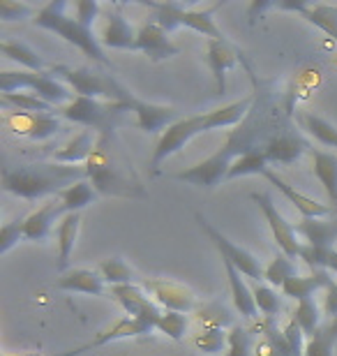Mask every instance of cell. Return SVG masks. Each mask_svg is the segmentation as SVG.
<instances>
[{
  "instance_id": "cell-41",
  "label": "cell",
  "mask_w": 337,
  "mask_h": 356,
  "mask_svg": "<svg viewBox=\"0 0 337 356\" xmlns=\"http://www.w3.org/2000/svg\"><path fill=\"white\" fill-rule=\"evenodd\" d=\"M188 326H190V319H188V315H185V312L164 310L155 329L178 343V340H183V338H185V333H188Z\"/></svg>"
},
{
  "instance_id": "cell-23",
  "label": "cell",
  "mask_w": 337,
  "mask_h": 356,
  "mask_svg": "<svg viewBox=\"0 0 337 356\" xmlns=\"http://www.w3.org/2000/svg\"><path fill=\"white\" fill-rule=\"evenodd\" d=\"M296 227V234L305 241L307 245L314 248H335L337 241V216L331 218H319V220H310L303 218Z\"/></svg>"
},
{
  "instance_id": "cell-21",
  "label": "cell",
  "mask_w": 337,
  "mask_h": 356,
  "mask_svg": "<svg viewBox=\"0 0 337 356\" xmlns=\"http://www.w3.org/2000/svg\"><path fill=\"white\" fill-rule=\"evenodd\" d=\"M56 289L72 291V294H88V296H104L106 282L99 275V270L90 268H72L56 280Z\"/></svg>"
},
{
  "instance_id": "cell-25",
  "label": "cell",
  "mask_w": 337,
  "mask_h": 356,
  "mask_svg": "<svg viewBox=\"0 0 337 356\" xmlns=\"http://www.w3.org/2000/svg\"><path fill=\"white\" fill-rule=\"evenodd\" d=\"M333 284V277L328 270H312L310 275H293L289 280L284 282L282 287V294L293 298V301L303 303V301H310L314 296V291L319 289H328Z\"/></svg>"
},
{
  "instance_id": "cell-17",
  "label": "cell",
  "mask_w": 337,
  "mask_h": 356,
  "mask_svg": "<svg viewBox=\"0 0 337 356\" xmlns=\"http://www.w3.org/2000/svg\"><path fill=\"white\" fill-rule=\"evenodd\" d=\"M272 165H291L303 153H310V144L293 130H277L261 148Z\"/></svg>"
},
{
  "instance_id": "cell-28",
  "label": "cell",
  "mask_w": 337,
  "mask_h": 356,
  "mask_svg": "<svg viewBox=\"0 0 337 356\" xmlns=\"http://www.w3.org/2000/svg\"><path fill=\"white\" fill-rule=\"evenodd\" d=\"M97 139H92V134L88 130L74 134L63 148L54 153V162H60V165H85L90 160L92 151H95Z\"/></svg>"
},
{
  "instance_id": "cell-3",
  "label": "cell",
  "mask_w": 337,
  "mask_h": 356,
  "mask_svg": "<svg viewBox=\"0 0 337 356\" xmlns=\"http://www.w3.org/2000/svg\"><path fill=\"white\" fill-rule=\"evenodd\" d=\"M254 102H256V95H247V97L238 99V102L217 106V109H213V111L181 118L178 123L167 127V130L162 132L160 141H157L153 158H150V172H155V174L160 172L162 162H167V158H171V155H176L181 148H185V144H190L197 134L238 125L240 120H245L249 116Z\"/></svg>"
},
{
  "instance_id": "cell-2",
  "label": "cell",
  "mask_w": 337,
  "mask_h": 356,
  "mask_svg": "<svg viewBox=\"0 0 337 356\" xmlns=\"http://www.w3.org/2000/svg\"><path fill=\"white\" fill-rule=\"evenodd\" d=\"M83 167H85V178L90 181L97 195L127 197V199L146 195L139 176L132 169V162L125 158L123 148L118 146L113 127L99 132L95 151H92L90 160Z\"/></svg>"
},
{
  "instance_id": "cell-36",
  "label": "cell",
  "mask_w": 337,
  "mask_h": 356,
  "mask_svg": "<svg viewBox=\"0 0 337 356\" xmlns=\"http://www.w3.org/2000/svg\"><path fill=\"white\" fill-rule=\"evenodd\" d=\"M99 275L109 287H120V284H136V273L123 257H111L99 264Z\"/></svg>"
},
{
  "instance_id": "cell-45",
  "label": "cell",
  "mask_w": 337,
  "mask_h": 356,
  "mask_svg": "<svg viewBox=\"0 0 337 356\" xmlns=\"http://www.w3.org/2000/svg\"><path fill=\"white\" fill-rule=\"evenodd\" d=\"M195 345L206 354H217L229 345V333L224 329H204L197 333Z\"/></svg>"
},
{
  "instance_id": "cell-27",
  "label": "cell",
  "mask_w": 337,
  "mask_h": 356,
  "mask_svg": "<svg viewBox=\"0 0 337 356\" xmlns=\"http://www.w3.org/2000/svg\"><path fill=\"white\" fill-rule=\"evenodd\" d=\"M222 264H224V270H227L229 289H231L236 310H238L245 319H254V317H256V312H259V310H256L252 287H249V284L245 282V277H243V273L231 264V261L222 259Z\"/></svg>"
},
{
  "instance_id": "cell-4",
  "label": "cell",
  "mask_w": 337,
  "mask_h": 356,
  "mask_svg": "<svg viewBox=\"0 0 337 356\" xmlns=\"http://www.w3.org/2000/svg\"><path fill=\"white\" fill-rule=\"evenodd\" d=\"M85 178V167L60 165V162H38L17 169H3V188L28 202H38L49 195L58 197L63 190Z\"/></svg>"
},
{
  "instance_id": "cell-42",
  "label": "cell",
  "mask_w": 337,
  "mask_h": 356,
  "mask_svg": "<svg viewBox=\"0 0 337 356\" xmlns=\"http://www.w3.org/2000/svg\"><path fill=\"white\" fill-rule=\"evenodd\" d=\"M252 294H254L256 310H259L261 315H266L268 319H272L279 310H282V298H279V294L270 287V284L256 282L252 287Z\"/></svg>"
},
{
  "instance_id": "cell-35",
  "label": "cell",
  "mask_w": 337,
  "mask_h": 356,
  "mask_svg": "<svg viewBox=\"0 0 337 356\" xmlns=\"http://www.w3.org/2000/svg\"><path fill=\"white\" fill-rule=\"evenodd\" d=\"M268 165L270 162L266 158V153H263L261 148H254V151L240 155V158L233 162L231 169H229L227 181H233V178H240V176H252V174L263 176L270 169Z\"/></svg>"
},
{
  "instance_id": "cell-9",
  "label": "cell",
  "mask_w": 337,
  "mask_h": 356,
  "mask_svg": "<svg viewBox=\"0 0 337 356\" xmlns=\"http://www.w3.org/2000/svg\"><path fill=\"white\" fill-rule=\"evenodd\" d=\"M197 222L208 234L211 243L217 248V252H220L222 259L231 261V264L238 268L245 277H252V280H263V266L259 264V259H256L252 252H247L245 248L236 245L227 236H222V232L215 229V227L208 222L204 216H199V213H197Z\"/></svg>"
},
{
  "instance_id": "cell-8",
  "label": "cell",
  "mask_w": 337,
  "mask_h": 356,
  "mask_svg": "<svg viewBox=\"0 0 337 356\" xmlns=\"http://www.w3.org/2000/svg\"><path fill=\"white\" fill-rule=\"evenodd\" d=\"M123 111H127L125 102H102V99L81 97V95H76L69 104L58 109L60 116L69 120V123L95 127L99 132L111 130L113 120H116Z\"/></svg>"
},
{
  "instance_id": "cell-30",
  "label": "cell",
  "mask_w": 337,
  "mask_h": 356,
  "mask_svg": "<svg viewBox=\"0 0 337 356\" xmlns=\"http://www.w3.org/2000/svg\"><path fill=\"white\" fill-rule=\"evenodd\" d=\"M31 92H35V95L42 97L44 102H49L51 106H58V104H65V102L69 104L72 99L76 97L69 86H65V83H60L56 76L49 74V70H47V72H38Z\"/></svg>"
},
{
  "instance_id": "cell-37",
  "label": "cell",
  "mask_w": 337,
  "mask_h": 356,
  "mask_svg": "<svg viewBox=\"0 0 337 356\" xmlns=\"http://www.w3.org/2000/svg\"><path fill=\"white\" fill-rule=\"evenodd\" d=\"M300 259L312 270H333V273H337L335 248H314V245L303 243V248H300Z\"/></svg>"
},
{
  "instance_id": "cell-16",
  "label": "cell",
  "mask_w": 337,
  "mask_h": 356,
  "mask_svg": "<svg viewBox=\"0 0 337 356\" xmlns=\"http://www.w3.org/2000/svg\"><path fill=\"white\" fill-rule=\"evenodd\" d=\"M136 51L146 54L153 63L167 60L178 56V49L174 42H171L169 33L157 24V21H150V24H143L139 31H136Z\"/></svg>"
},
{
  "instance_id": "cell-22",
  "label": "cell",
  "mask_w": 337,
  "mask_h": 356,
  "mask_svg": "<svg viewBox=\"0 0 337 356\" xmlns=\"http://www.w3.org/2000/svg\"><path fill=\"white\" fill-rule=\"evenodd\" d=\"M56 218H63L58 197L49 199L38 211H33L31 216L24 218V241H47L54 229Z\"/></svg>"
},
{
  "instance_id": "cell-5",
  "label": "cell",
  "mask_w": 337,
  "mask_h": 356,
  "mask_svg": "<svg viewBox=\"0 0 337 356\" xmlns=\"http://www.w3.org/2000/svg\"><path fill=\"white\" fill-rule=\"evenodd\" d=\"M67 3L65 0H54L44 7H40L38 14H35L33 24L38 28H44V31H51L56 35H60L63 40L74 44L76 49L88 56V58L102 63V65H111V60L104 56V47L99 44V38L92 35L90 28H85L79 24L76 19H72L65 14Z\"/></svg>"
},
{
  "instance_id": "cell-18",
  "label": "cell",
  "mask_w": 337,
  "mask_h": 356,
  "mask_svg": "<svg viewBox=\"0 0 337 356\" xmlns=\"http://www.w3.org/2000/svg\"><path fill=\"white\" fill-rule=\"evenodd\" d=\"M206 60L208 67L215 76V86H217V95L227 92V72L233 70L240 63V54L229 44V42H215L208 40L206 44Z\"/></svg>"
},
{
  "instance_id": "cell-12",
  "label": "cell",
  "mask_w": 337,
  "mask_h": 356,
  "mask_svg": "<svg viewBox=\"0 0 337 356\" xmlns=\"http://www.w3.org/2000/svg\"><path fill=\"white\" fill-rule=\"evenodd\" d=\"M5 125L14 134H21V137H28L33 141H44L63 130L56 113H28V111H12V109L5 116Z\"/></svg>"
},
{
  "instance_id": "cell-44",
  "label": "cell",
  "mask_w": 337,
  "mask_h": 356,
  "mask_svg": "<svg viewBox=\"0 0 337 356\" xmlns=\"http://www.w3.org/2000/svg\"><path fill=\"white\" fill-rule=\"evenodd\" d=\"M224 356H252V331L247 326H231Z\"/></svg>"
},
{
  "instance_id": "cell-15",
  "label": "cell",
  "mask_w": 337,
  "mask_h": 356,
  "mask_svg": "<svg viewBox=\"0 0 337 356\" xmlns=\"http://www.w3.org/2000/svg\"><path fill=\"white\" fill-rule=\"evenodd\" d=\"M125 109L136 113V127L148 134L167 130V127L181 120L178 118V109H174V106L150 104V102H143V99H136L134 95L125 102Z\"/></svg>"
},
{
  "instance_id": "cell-39",
  "label": "cell",
  "mask_w": 337,
  "mask_h": 356,
  "mask_svg": "<svg viewBox=\"0 0 337 356\" xmlns=\"http://www.w3.org/2000/svg\"><path fill=\"white\" fill-rule=\"evenodd\" d=\"M300 120H303V127L314 139L321 141L324 146L337 148V127L333 123H328V120L321 116H314V113H305Z\"/></svg>"
},
{
  "instance_id": "cell-31",
  "label": "cell",
  "mask_w": 337,
  "mask_h": 356,
  "mask_svg": "<svg viewBox=\"0 0 337 356\" xmlns=\"http://www.w3.org/2000/svg\"><path fill=\"white\" fill-rule=\"evenodd\" d=\"M60 211H63V216L65 213H81L85 206H90V204H95V199H97V192L95 188L90 185L88 178H83V181H79L74 185H69L67 190H63L60 195Z\"/></svg>"
},
{
  "instance_id": "cell-32",
  "label": "cell",
  "mask_w": 337,
  "mask_h": 356,
  "mask_svg": "<svg viewBox=\"0 0 337 356\" xmlns=\"http://www.w3.org/2000/svg\"><path fill=\"white\" fill-rule=\"evenodd\" d=\"M337 345V317H328L305 343V356H333Z\"/></svg>"
},
{
  "instance_id": "cell-33",
  "label": "cell",
  "mask_w": 337,
  "mask_h": 356,
  "mask_svg": "<svg viewBox=\"0 0 337 356\" xmlns=\"http://www.w3.org/2000/svg\"><path fill=\"white\" fill-rule=\"evenodd\" d=\"M0 51H3V56H7L10 60L19 63V65H24L26 70H31V72H47L44 60L40 58L38 51H33L31 47L24 44V42L3 40L0 42Z\"/></svg>"
},
{
  "instance_id": "cell-19",
  "label": "cell",
  "mask_w": 337,
  "mask_h": 356,
  "mask_svg": "<svg viewBox=\"0 0 337 356\" xmlns=\"http://www.w3.org/2000/svg\"><path fill=\"white\" fill-rule=\"evenodd\" d=\"M263 178L266 181H270L275 188L282 192V195L289 199V202L296 206V211L300 213L303 218H310V220H319V218H331L335 216V211L331 209V206H324V204H319V202H314V199L310 197H305V195H300V192L293 188V185H289L284 181L282 176H279L277 172H272V169H268L266 174H263Z\"/></svg>"
},
{
  "instance_id": "cell-13",
  "label": "cell",
  "mask_w": 337,
  "mask_h": 356,
  "mask_svg": "<svg viewBox=\"0 0 337 356\" xmlns=\"http://www.w3.org/2000/svg\"><path fill=\"white\" fill-rule=\"evenodd\" d=\"M141 287L153 296V301L164 310L174 312H190L195 310L197 296L190 287L171 280H143Z\"/></svg>"
},
{
  "instance_id": "cell-24",
  "label": "cell",
  "mask_w": 337,
  "mask_h": 356,
  "mask_svg": "<svg viewBox=\"0 0 337 356\" xmlns=\"http://www.w3.org/2000/svg\"><path fill=\"white\" fill-rule=\"evenodd\" d=\"M279 10H293L310 21L312 26H317L319 31L337 42V5H305V3H277Z\"/></svg>"
},
{
  "instance_id": "cell-26",
  "label": "cell",
  "mask_w": 337,
  "mask_h": 356,
  "mask_svg": "<svg viewBox=\"0 0 337 356\" xmlns=\"http://www.w3.org/2000/svg\"><path fill=\"white\" fill-rule=\"evenodd\" d=\"M312 155V172L319 178V183L324 185L331 209L337 216V155L328 151H319V148H310Z\"/></svg>"
},
{
  "instance_id": "cell-49",
  "label": "cell",
  "mask_w": 337,
  "mask_h": 356,
  "mask_svg": "<svg viewBox=\"0 0 337 356\" xmlns=\"http://www.w3.org/2000/svg\"><path fill=\"white\" fill-rule=\"evenodd\" d=\"M326 315L337 317V282L326 289Z\"/></svg>"
},
{
  "instance_id": "cell-29",
  "label": "cell",
  "mask_w": 337,
  "mask_h": 356,
  "mask_svg": "<svg viewBox=\"0 0 337 356\" xmlns=\"http://www.w3.org/2000/svg\"><path fill=\"white\" fill-rule=\"evenodd\" d=\"M79 227H81V213H65L56 229V238H58V270L67 273L69 257L74 252V243L79 236Z\"/></svg>"
},
{
  "instance_id": "cell-10",
  "label": "cell",
  "mask_w": 337,
  "mask_h": 356,
  "mask_svg": "<svg viewBox=\"0 0 337 356\" xmlns=\"http://www.w3.org/2000/svg\"><path fill=\"white\" fill-rule=\"evenodd\" d=\"M252 199L259 204L263 218H266V222L272 232V238H275V243H277L279 250H282V254H286L289 259L300 257V248H303V243L298 241L296 227H293L291 222H286L282 213L277 211V206L272 204L268 192H254Z\"/></svg>"
},
{
  "instance_id": "cell-6",
  "label": "cell",
  "mask_w": 337,
  "mask_h": 356,
  "mask_svg": "<svg viewBox=\"0 0 337 356\" xmlns=\"http://www.w3.org/2000/svg\"><path fill=\"white\" fill-rule=\"evenodd\" d=\"M49 74L56 76V79H63L81 97L106 99V102H127V99L132 97V92L125 90L113 76L102 74L90 67L54 65V67H49Z\"/></svg>"
},
{
  "instance_id": "cell-48",
  "label": "cell",
  "mask_w": 337,
  "mask_h": 356,
  "mask_svg": "<svg viewBox=\"0 0 337 356\" xmlns=\"http://www.w3.org/2000/svg\"><path fill=\"white\" fill-rule=\"evenodd\" d=\"M74 12H76V21L85 28H90L92 31V24L97 21L99 17V5L95 3V0H79V3L74 5Z\"/></svg>"
},
{
  "instance_id": "cell-11",
  "label": "cell",
  "mask_w": 337,
  "mask_h": 356,
  "mask_svg": "<svg viewBox=\"0 0 337 356\" xmlns=\"http://www.w3.org/2000/svg\"><path fill=\"white\" fill-rule=\"evenodd\" d=\"M111 298H116L120 303V308L127 312V317H134L139 322L148 324V326H157L162 317V308L157 305L153 298L146 294V289L139 287V284H120V287H109Z\"/></svg>"
},
{
  "instance_id": "cell-40",
  "label": "cell",
  "mask_w": 337,
  "mask_h": 356,
  "mask_svg": "<svg viewBox=\"0 0 337 356\" xmlns=\"http://www.w3.org/2000/svg\"><path fill=\"white\" fill-rule=\"evenodd\" d=\"M298 275L296 273V264H293V259H289L286 254H277L275 259L270 261V264L263 268V280H266L270 287H284V282L289 280V277Z\"/></svg>"
},
{
  "instance_id": "cell-14",
  "label": "cell",
  "mask_w": 337,
  "mask_h": 356,
  "mask_svg": "<svg viewBox=\"0 0 337 356\" xmlns=\"http://www.w3.org/2000/svg\"><path fill=\"white\" fill-rule=\"evenodd\" d=\"M155 331L153 326L139 322V319L134 317H120L116 324L106 326L104 331H99L95 338L88 340V343L74 347V350H69L65 354H54V356H81L90 350H97V347H104L109 343H116V340H123V338H136V336H146V333Z\"/></svg>"
},
{
  "instance_id": "cell-43",
  "label": "cell",
  "mask_w": 337,
  "mask_h": 356,
  "mask_svg": "<svg viewBox=\"0 0 337 356\" xmlns=\"http://www.w3.org/2000/svg\"><path fill=\"white\" fill-rule=\"evenodd\" d=\"M35 76H38V72H31V70H17V72L5 70V72H0V92H3V95L21 92V90L31 92Z\"/></svg>"
},
{
  "instance_id": "cell-20",
  "label": "cell",
  "mask_w": 337,
  "mask_h": 356,
  "mask_svg": "<svg viewBox=\"0 0 337 356\" xmlns=\"http://www.w3.org/2000/svg\"><path fill=\"white\" fill-rule=\"evenodd\" d=\"M99 44L106 49H120V51H136V31L118 10L106 14L102 33H99Z\"/></svg>"
},
{
  "instance_id": "cell-34",
  "label": "cell",
  "mask_w": 337,
  "mask_h": 356,
  "mask_svg": "<svg viewBox=\"0 0 337 356\" xmlns=\"http://www.w3.org/2000/svg\"><path fill=\"white\" fill-rule=\"evenodd\" d=\"M0 102H3L5 109L12 111H28V113H58L56 106L44 102L42 97H38L35 92L21 90V92H10V95H0Z\"/></svg>"
},
{
  "instance_id": "cell-1",
  "label": "cell",
  "mask_w": 337,
  "mask_h": 356,
  "mask_svg": "<svg viewBox=\"0 0 337 356\" xmlns=\"http://www.w3.org/2000/svg\"><path fill=\"white\" fill-rule=\"evenodd\" d=\"M275 109H268L263 106L261 113H256V109L252 106L249 116L245 118L238 130H233L229 134L227 144L220 148L217 153H213L211 158H206L204 162H197L195 167H188L185 172H178L174 178L176 181L197 185V188H206L213 190L217 188L222 181H227L229 169L240 155H245L254 148H263V144L277 132V120H270L268 113Z\"/></svg>"
},
{
  "instance_id": "cell-47",
  "label": "cell",
  "mask_w": 337,
  "mask_h": 356,
  "mask_svg": "<svg viewBox=\"0 0 337 356\" xmlns=\"http://www.w3.org/2000/svg\"><path fill=\"white\" fill-rule=\"evenodd\" d=\"M35 10L33 5H26V3H12V0H0V17L3 21H24V19H35Z\"/></svg>"
},
{
  "instance_id": "cell-46",
  "label": "cell",
  "mask_w": 337,
  "mask_h": 356,
  "mask_svg": "<svg viewBox=\"0 0 337 356\" xmlns=\"http://www.w3.org/2000/svg\"><path fill=\"white\" fill-rule=\"evenodd\" d=\"M19 241H24V220L5 222L3 229H0V254H7Z\"/></svg>"
},
{
  "instance_id": "cell-38",
  "label": "cell",
  "mask_w": 337,
  "mask_h": 356,
  "mask_svg": "<svg viewBox=\"0 0 337 356\" xmlns=\"http://www.w3.org/2000/svg\"><path fill=\"white\" fill-rule=\"evenodd\" d=\"M291 319L296 322L300 329H303V333L307 338H312L314 333H317V329L324 322H321V310H319V305L312 301H303V303H298L296 305V310H293V315Z\"/></svg>"
},
{
  "instance_id": "cell-7",
  "label": "cell",
  "mask_w": 337,
  "mask_h": 356,
  "mask_svg": "<svg viewBox=\"0 0 337 356\" xmlns=\"http://www.w3.org/2000/svg\"><path fill=\"white\" fill-rule=\"evenodd\" d=\"M148 7H153L157 12L155 21L160 24L167 33H174L178 28H192V31L202 33L204 38L215 40V42H229L224 38V33L220 31L215 24V10L220 5L204 7V10H192V7H183L178 3H148Z\"/></svg>"
}]
</instances>
